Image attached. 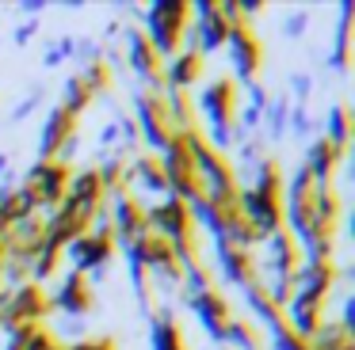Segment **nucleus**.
<instances>
[{
  "label": "nucleus",
  "mask_w": 355,
  "mask_h": 350,
  "mask_svg": "<svg viewBox=\"0 0 355 350\" xmlns=\"http://www.w3.org/2000/svg\"><path fill=\"white\" fill-rule=\"evenodd\" d=\"M195 76H199V57L184 53V57L168 61V84H172V88H184V84H191Z\"/></svg>",
  "instance_id": "nucleus-1"
},
{
  "label": "nucleus",
  "mask_w": 355,
  "mask_h": 350,
  "mask_svg": "<svg viewBox=\"0 0 355 350\" xmlns=\"http://www.w3.org/2000/svg\"><path fill=\"white\" fill-rule=\"evenodd\" d=\"M302 27H306V15H291V23H286V30H291V35H298Z\"/></svg>",
  "instance_id": "nucleus-2"
},
{
  "label": "nucleus",
  "mask_w": 355,
  "mask_h": 350,
  "mask_svg": "<svg viewBox=\"0 0 355 350\" xmlns=\"http://www.w3.org/2000/svg\"><path fill=\"white\" fill-rule=\"evenodd\" d=\"M4 164H8V160H4V156H0V172H4Z\"/></svg>",
  "instance_id": "nucleus-3"
}]
</instances>
